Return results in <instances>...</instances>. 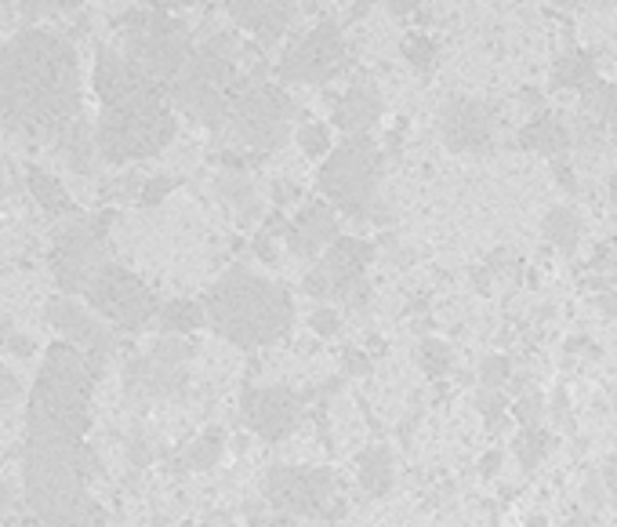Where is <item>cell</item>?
I'll return each mask as SVG.
<instances>
[{
    "label": "cell",
    "mask_w": 617,
    "mask_h": 527,
    "mask_svg": "<svg viewBox=\"0 0 617 527\" xmlns=\"http://www.w3.org/2000/svg\"><path fill=\"white\" fill-rule=\"evenodd\" d=\"M95 375L80 349L55 343L29 386L23 433L26 502L44 527H99L102 513L91 502L95 451L83 444L91 429Z\"/></svg>",
    "instance_id": "obj_1"
},
{
    "label": "cell",
    "mask_w": 617,
    "mask_h": 527,
    "mask_svg": "<svg viewBox=\"0 0 617 527\" xmlns=\"http://www.w3.org/2000/svg\"><path fill=\"white\" fill-rule=\"evenodd\" d=\"M0 120L51 146L83 120L80 59L66 37L29 26L0 48Z\"/></svg>",
    "instance_id": "obj_2"
},
{
    "label": "cell",
    "mask_w": 617,
    "mask_h": 527,
    "mask_svg": "<svg viewBox=\"0 0 617 527\" xmlns=\"http://www.w3.org/2000/svg\"><path fill=\"white\" fill-rule=\"evenodd\" d=\"M95 95L102 102L95 124V150L106 164H131L156 157L175 139V110L167 95L128 66L117 48H99Z\"/></svg>",
    "instance_id": "obj_3"
},
{
    "label": "cell",
    "mask_w": 617,
    "mask_h": 527,
    "mask_svg": "<svg viewBox=\"0 0 617 527\" xmlns=\"http://www.w3.org/2000/svg\"><path fill=\"white\" fill-rule=\"evenodd\" d=\"M201 306L207 324L240 349L277 343L295 324V303H291L287 287L261 273H250L244 266H233L218 277Z\"/></svg>",
    "instance_id": "obj_4"
},
{
    "label": "cell",
    "mask_w": 617,
    "mask_h": 527,
    "mask_svg": "<svg viewBox=\"0 0 617 527\" xmlns=\"http://www.w3.org/2000/svg\"><path fill=\"white\" fill-rule=\"evenodd\" d=\"M236 91V34L222 29V34L207 37L204 48H193L190 62H185L182 74L171 80V88L164 95L190 120L218 131L222 124H229Z\"/></svg>",
    "instance_id": "obj_5"
},
{
    "label": "cell",
    "mask_w": 617,
    "mask_h": 527,
    "mask_svg": "<svg viewBox=\"0 0 617 527\" xmlns=\"http://www.w3.org/2000/svg\"><path fill=\"white\" fill-rule=\"evenodd\" d=\"M120 26H124L120 55L128 59V66L160 91L171 88V80L182 74V66L193 55L190 26L167 12V4L131 8V12L120 15Z\"/></svg>",
    "instance_id": "obj_6"
},
{
    "label": "cell",
    "mask_w": 617,
    "mask_h": 527,
    "mask_svg": "<svg viewBox=\"0 0 617 527\" xmlns=\"http://www.w3.org/2000/svg\"><path fill=\"white\" fill-rule=\"evenodd\" d=\"M382 182V150L374 146L371 136H349L338 142L320 168V190L338 208L352 219H363L374 211V196H378Z\"/></svg>",
    "instance_id": "obj_7"
},
{
    "label": "cell",
    "mask_w": 617,
    "mask_h": 527,
    "mask_svg": "<svg viewBox=\"0 0 617 527\" xmlns=\"http://www.w3.org/2000/svg\"><path fill=\"white\" fill-rule=\"evenodd\" d=\"M295 102L284 88L266 85V80H247L236 91L233 110H229V128L244 146L258 153H273L287 142L291 120H295Z\"/></svg>",
    "instance_id": "obj_8"
},
{
    "label": "cell",
    "mask_w": 617,
    "mask_h": 527,
    "mask_svg": "<svg viewBox=\"0 0 617 527\" xmlns=\"http://www.w3.org/2000/svg\"><path fill=\"white\" fill-rule=\"evenodd\" d=\"M83 298H88V306L95 309L106 324L131 335L150 327L156 313H160V303H156V295L145 287V281H139L131 270H124L117 262H106L91 277V284L83 287Z\"/></svg>",
    "instance_id": "obj_9"
},
{
    "label": "cell",
    "mask_w": 617,
    "mask_h": 527,
    "mask_svg": "<svg viewBox=\"0 0 617 527\" xmlns=\"http://www.w3.org/2000/svg\"><path fill=\"white\" fill-rule=\"evenodd\" d=\"M106 230H110V215H99V219H73L55 236V244H51V273H55L66 298L83 295L91 277L110 262Z\"/></svg>",
    "instance_id": "obj_10"
},
{
    "label": "cell",
    "mask_w": 617,
    "mask_h": 527,
    "mask_svg": "<svg viewBox=\"0 0 617 527\" xmlns=\"http://www.w3.org/2000/svg\"><path fill=\"white\" fill-rule=\"evenodd\" d=\"M193 349L175 335H160L145 354L124 364V389L131 400H171L185 393V368Z\"/></svg>",
    "instance_id": "obj_11"
},
{
    "label": "cell",
    "mask_w": 617,
    "mask_h": 527,
    "mask_svg": "<svg viewBox=\"0 0 617 527\" xmlns=\"http://www.w3.org/2000/svg\"><path fill=\"white\" fill-rule=\"evenodd\" d=\"M345 37L334 18H320L306 34L291 37V44L280 55V77L291 85H323L342 69Z\"/></svg>",
    "instance_id": "obj_12"
},
{
    "label": "cell",
    "mask_w": 617,
    "mask_h": 527,
    "mask_svg": "<svg viewBox=\"0 0 617 527\" xmlns=\"http://www.w3.org/2000/svg\"><path fill=\"white\" fill-rule=\"evenodd\" d=\"M374 258V247L360 236H338L323 258L306 273L301 287L312 298H349L363 287V270Z\"/></svg>",
    "instance_id": "obj_13"
},
{
    "label": "cell",
    "mask_w": 617,
    "mask_h": 527,
    "mask_svg": "<svg viewBox=\"0 0 617 527\" xmlns=\"http://www.w3.org/2000/svg\"><path fill=\"white\" fill-rule=\"evenodd\" d=\"M44 317L51 327H59L62 343H69L73 349H80L83 360H88L91 375H102V368H106V360L117 354V335L110 332L106 324H102L99 317H91L88 309L80 303H73V298H51L44 306Z\"/></svg>",
    "instance_id": "obj_14"
},
{
    "label": "cell",
    "mask_w": 617,
    "mask_h": 527,
    "mask_svg": "<svg viewBox=\"0 0 617 527\" xmlns=\"http://www.w3.org/2000/svg\"><path fill=\"white\" fill-rule=\"evenodd\" d=\"M334 494L331 470H312V466H273L266 477V499L273 510L291 516H312L327 510Z\"/></svg>",
    "instance_id": "obj_15"
},
{
    "label": "cell",
    "mask_w": 617,
    "mask_h": 527,
    "mask_svg": "<svg viewBox=\"0 0 617 527\" xmlns=\"http://www.w3.org/2000/svg\"><path fill=\"white\" fill-rule=\"evenodd\" d=\"M240 415L255 437L277 444L295 433L301 419V397L287 386H247L240 397Z\"/></svg>",
    "instance_id": "obj_16"
},
{
    "label": "cell",
    "mask_w": 617,
    "mask_h": 527,
    "mask_svg": "<svg viewBox=\"0 0 617 527\" xmlns=\"http://www.w3.org/2000/svg\"><path fill=\"white\" fill-rule=\"evenodd\" d=\"M494 106L484 99L454 95L439 106V136L454 153H479L494 136Z\"/></svg>",
    "instance_id": "obj_17"
},
{
    "label": "cell",
    "mask_w": 617,
    "mask_h": 527,
    "mask_svg": "<svg viewBox=\"0 0 617 527\" xmlns=\"http://www.w3.org/2000/svg\"><path fill=\"white\" fill-rule=\"evenodd\" d=\"M229 18L240 29L255 34L261 44H277L295 26L298 4H291V0H233L229 4Z\"/></svg>",
    "instance_id": "obj_18"
},
{
    "label": "cell",
    "mask_w": 617,
    "mask_h": 527,
    "mask_svg": "<svg viewBox=\"0 0 617 527\" xmlns=\"http://www.w3.org/2000/svg\"><path fill=\"white\" fill-rule=\"evenodd\" d=\"M284 241L298 258H317L320 252H327V247L338 241L334 208L331 204H306V208L295 215V222H287Z\"/></svg>",
    "instance_id": "obj_19"
},
{
    "label": "cell",
    "mask_w": 617,
    "mask_h": 527,
    "mask_svg": "<svg viewBox=\"0 0 617 527\" xmlns=\"http://www.w3.org/2000/svg\"><path fill=\"white\" fill-rule=\"evenodd\" d=\"M378 117H382V95L371 80H357V85H349V91H342L334 99V124L345 131V139L368 136L374 124H378Z\"/></svg>",
    "instance_id": "obj_20"
},
{
    "label": "cell",
    "mask_w": 617,
    "mask_h": 527,
    "mask_svg": "<svg viewBox=\"0 0 617 527\" xmlns=\"http://www.w3.org/2000/svg\"><path fill=\"white\" fill-rule=\"evenodd\" d=\"M570 142H574V131L560 113H541V117H535L530 124H523L519 131L523 150L541 153V157H552V160H560Z\"/></svg>",
    "instance_id": "obj_21"
},
{
    "label": "cell",
    "mask_w": 617,
    "mask_h": 527,
    "mask_svg": "<svg viewBox=\"0 0 617 527\" xmlns=\"http://www.w3.org/2000/svg\"><path fill=\"white\" fill-rule=\"evenodd\" d=\"M26 182H29V193L37 196V204L51 215V219H73V215H77V204H73V196L66 193V185L59 179H51L48 171L29 168Z\"/></svg>",
    "instance_id": "obj_22"
},
{
    "label": "cell",
    "mask_w": 617,
    "mask_h": 527,
    "mask_svg": "<svg viewBox=\"0 0 617 527\" xmlns=\"http://www.w3.org/2000/svg\"><path fill=\"white\" fill-rule=\"evenodd\" d=\"M357 470H360V488L368 491L371 499L389 494V488H393V454L385 444H374V448L363 451Z\"/></svg>",
    "instance_id": "obj_23"
},
{
    "label": "cell",
    "mask_w": 617,
    "mask_h": 527,
    "mask_svg": "<svg viewBox=\"0 0 617 527\" xmlns=\"http://www.w3.org/2000/svg\"><path fill=\"white\" fill-rule=\"evenodd\" d=\"M204 306L196 303V298H171V303L160 306V313H156V324H160L164 335H190L196 327H204Z\"/></svg>",
    "instance_id": "obj_24"
},
{
    "label": "cell",
    "mask_w": 617,
    "mask_h": 527,
    "mask_svg": "<svg viewBox=\"0 0 617 527\" xmlns=\"http://www.w3.org/2000/svg\"><path fill=\"white\" fill-rule=\"evenodd\" d=\"M595 62L584 51H567L556 69H552V88H574V91H589L595 85Z\"/></svg>",
    "instance_id": "obj_25"
},
{
    "label": "cell",
    "mask_w": 617,
    "mask_h": 527,
    "mask_svg": "<svg viewBox=\"0 0 617 527\" xmlns=\"http://www.w3.org/2000/svg\"><path fill=\"white\" fill-rule=\"evenodd\" d=\"M218 196H222L233 211H240V219H255L258 215V193H255V185H250L247 175L222 171L218 175Z\"/></svg>",
    "instance_id": "obj_26"
},
{
    "label": "cell",
    "mask_w": 617,
    "mask_h": 527,
    "mask_svg": "<svg viewBox=\"0 0 617 527\" xmlns=\"http://www.w3.org/2000/svg\"><path fill=\"white\" fill-rule=\"evenodd\" d=\"M581 117L600 124V128H617V88L595 80L589 91H581Z\"/></svg>",
    "instance_id": "obj_27"
},
{
    "label": "cell",
    "mask_w": 617,
    "mask_h": 527,
    "mask_svg": "<svg viewBox=\"0 0 617 527\" xmlns=\"http://www.w3.org/2000/svg\"><path fill=\"white\" fill-rule=\"evenodd\" d=\"M541 230H545V241L556 244L563 255H570L581 241V219L574 208H552L545 222H541Z\"/></svg>",
    "instance_id": "obj_28"
},
{
    "label": "cell",
    "mask_w": 617,
    "mask_h": 527,
    "mask_svg": "<svg viewBox=\"0 0 617 527\" xmlns=\"http://www.w3.org/2000/svg\"><path fill=\"white\" fill-rule=\"evenodd\" d=\"M222 433H207V437H196L190 448L182 451V459H179V466H185V470H211L218 459H222Z\"/></svg>",
    "instance_id": "obj_29"
},
{
    "label": "cell",
    "mask_w": 617,
    "mask_h": 527,
    "mask_svg": "<svg viewBox=\"0 0 617 527\" xmlns=\"http://www.w3.org/2000/svg\"><path fill=\"white\" fill-rule=\"evenodd\" d=\"M549 444H552V437H549L545 429L530 426V429H523L519 437H516V444H512V451H516L519 466L530 473V470H538V462L549 454Z\"/></svg>",
    "instance_id": "obj_30"
},
{
    "label": "cell",
    "mask_w": 617,
    "mask_h": 527,
    "mask_svg": "<svg viewBox=\"0 0 617 527\" xmlns=\"http://www.w3.org/2000/svg\"><path fill=\"white\" fill-rule=\"evenodd\" d=\"M417 364L428 378H439L444 371H451V346L439 343V338H422L417 346Z\"/></svg>",
    "instance_id": "obj_31"
},
{
    "label": "cell",
    "mask_w": 617,
    "mask_h": 527,
    "mask_svg": "<svg viewBox=\"0 0 617 527\" xmlns=\"http://www.w3.org/2000/svg\"><path fill=\"white\" fill-rule=\"evenodd\" d=\"M403 59L411 62L417 74H428V69L436 66V44H433V37L411 34V37L403 40Z\"/></svg>",
    "instance_id": "obj_32"
},
{
    "label": "cell",
    "mask_w": 617,
    "mask_h": 527,
    "mask_svg": "<svg viewBox=\"0 0 617 527\" xmlns=\"http://www.w3.org/2000/svg\"><path fill=\"white\" fill-rule=\"evenodd\" d=\"M298 146L306 157H323V153H331V131L327 124L320 120H306L298 128Z\"/></svg>",
    "instance_id": "obj_33"
},
{
    "label": "cell",
    "mask_w": 617,
    "mask_h": 527,
    "mask_svg": "<svg viewBox=\"0 0 617 527\" xmlns=\"http://www.w3.org/2000/svg\"><path fill=\"white\" fill-rule=\"evenodd\" d=\"M512 375V364H509V357H487L484 364H479V382H484L487 389H498V386H505Z\"/></svg>",
    "instance_id": "obj_34"
},
{
    "label": "cell",
    "mask_w": 617,
    "mask_h": 527,
    "mask_svg": "<svg viewBox=\"0 0 617 527\" xmlns=\"http://www.w3.org/2000/svg\"><path fill=\"white\" fill-rule=\"evenodd\" d=\"M175 190V179H167V175H156V179L150 182H142V190H139V204L142 208H156V204L164 201L167 193Z\"/></svg>",
    "instance_id": "obj_35"
},
{
    "label": "cell",
    "mask_w": 617,
    "mask_h": 527,
    "mask_svg": "<svg viewBox=\"0 0 617 527\" xmlns=\"http://www.w3.org/2000/svg\"><path fill=\"white\" fill-rule=\"evenodd\" d=\"M541 415H545V400H541L538 393H527V397L516 400V419L523 422V429L538 426Z\"/></svg>",
    "instance_id": "obj_36"
},
{
    "label": "cell",
    "mask_w": 617,
    "mask_h": 527,
    "mask_svg": "<svg viewBox=\"0 0 617 527\" xmlns=\"http://www.w3.org/2000/svg\"><path fill=\"white\" fill-rule=\"evenodd\" d=\"M505 397H501V393L498 389H484V393H479V411H484V415H487V426L490 429H498V422L501 419H505Z\"/></svg>",
    "instance_id": "obj_37"
},
{
    "label": "cell",
    "mask_w": 617,
    "mask_h": 527,
    "mask_svg": "<svg viewBox=\"0 0 617 527\" xmlns=\"http://www.w3.org/2000/svg\"><path fill=\"white\" fill-rule=\"evenodd\" d=\"M338 324H342L338 313H334V309H327V306L312 309V317H309V327H312V332H317V335H323V338L338 332Z\"/></svg>",
    "instance_id": "obj_38"
},
{
    "label": "cell",
    "mask_w": 617,
    "mask_h": 527,
    "mask_svg": "<svg viewBox=\"0 0 617 527\" xmlns=\"http://www.w3.org/2000/svg\"><path fill=\"white\" fill-rule=\"evenodd\" d=\"M18 393H23V386H18V378H15L12 371H8L4 364H0V408H4V404H12V400L18 397Z\"/></svg>",
    "instance_id": "obj_39"
},
{
    "label": "cell",
    "mask_w": 617,
    "mask_h": 527,
    "mask_svg": "<svg viewBox=\"0 0 617 527\" xmlns=\"http://www.w3.org/2000/svg\"><path fill=\"white\" fill-rule=\"evenodd\" d=\"M145 462H153V440L139 433V437L131 440V466H145Z\"/></svg>",
    "instance_id": "obj_40"
},
{
    "label": "cell",
    "mask_w": 617,
    "mask_h": 527,
    "mask_svg": "<svg viewBox=\"0 0 617 527\" xmlns=\"http://www.w3.org/2000/svg\"><path fill=\"white\" fill-rule=\"evenodd\" d=\"M552 171H556V179H560V190H567V193H578V179H574V168L567 160H552Z\"/></svg>",
    "instance_id": "obj_41"
},
{
    "label": "cell",
    "mask_w": 617,
    "mask_h": 527,
    "mask_svg": "<svg viewBox=\"0 0 617 527\" xmlns=\"http://www.w3.org/2000/svg\"><path fill=\"white\" fill-rule=\"evenodd\" d=\"M345 371H349V375H368V371H371L368 354H360V349H349V354H345Z\"/></svg>",
    "instance_id": "obj_42"
},
{
    "label": "cell",
    "mask_w": 617,
    "mask_h": 527,
    "mask_svg": "<svg viewBox=\"0 0 617 527\" xmlns=\"http://www.w3.org/2000/svg\"><path fill=\"white\" fill-rule=\"evenodd\" d=\"M584 502H589L592 510H600V505H603V484H600L595 473H589V480H584Z\"/></svg>",
    "instance_id": "obj_43"
},
{
    "label": "cell",
    "mask_w": 617,
    "mask_h": 527,
    "mask_svg": "<svg viewBox=\"0 0 617 527\" xmlns=\"http://www.w3.org/2000/svg\"><path fill=\"white\" fill-rule=\"evenodd\" d=\"M498 466H501V451H490V454H484V462H479V470H484V477H494Z\"/></svg>",
    "instance_id": "obj_44"
},
{
    "label": "cell",
    "mask_w": 617,
    "mask_h": 527,
    "mask_svg": "<svg viewBox=\"0 0 617 527\" xmlns=\"http://www.w3.org/2000/svg\"><path fill=\"white\" fill-rule=\"evenodd\" d=\"M12 488H8V484L4 480H0V516H4V513H12Z\"/></svg>",
    "instance_id": "obj_45"
},
{
    "label": "cell",
    "mask_w": 617,
    "mask_h": 527,
    "mask_svg": "<svg viewBox=\"0 0 617 527\" xmlns=\"http://www.w3.org/2000/svg\"><path fill=\"white\" fill-rule=\"evenodd\" d=\"M595 306L603 309V313H610V317H617V295H600L595 298Z\"/></svg>",
    "instance_id": "obj_46"
},
{
    "label": "cell",
    "mask_w": 617,
    "mask_h": 527,
    "mask_svg": "<svg viewBox=\"0 0 617 527\" xmlns=\"http://www.w3.org/2000/svg\"><path fill=\"white\" fill-rule=\"evenodd\" d=\"M8 346H12L15 354H29V349H34V343H29V338H23V335H12V338H8Z\"/></svg>",
    "instance_id": "obj_47"
},
{
    "label": "cell",
    "mask_w": 617,
    "mask_h": 527,
    "mask_svg": "<svg viewBox=\"0 0 617 527\" xmlns=\"http://www.w3.org/2000/svg\"><path fill=\"white\" fill-rule=\"evenodd\" d=\"M606 488L617 494V462H610V466H606Z\"/></svg>",
    "instance_id": "obj_48"
},
{
    "label": "cell",
    "mask_w": 617,
    "mask_h": 527,
    "mask_svg": "<svg viewBox=\"0 0 617 527\" xmlns=\"http://www.w3.org/2000/svg\"><path fill=\"white\" fill-rule=\"evenodd\" d=\"M523 527H549V520H545V516H535V520H527Z\"/></svg>",
    "instance_id": "obj_49"
},
{
    "label": "cell",
    "mask_w": 617,
    "mask_h": 527,
    "mask_svg": "<svg viewBox=\"0 0 617 527\" xmlns=\"http://www.w3.org/2000/svg\"><path fill=\"white\" fill-rule=\"evenodd\" d=\"M610 204L617 208V171H614V179H610Z\"/></svg>",
    "instance_id": "obj_50"
},
{
    "label": "cell",
    "mask_w": 617,
    "mask_h": 527,
    "mask_svg": "<svg viewBox=\"0 0 617 527\" xmlns=\"http://www.w3.org/2000/svg\"><path fill=\"white\" fill-rule=\"evenodd\" d=\"M8 343V324H4V317H0V346Z\"/></svg>",
    "instance_id": "obj_51"
},
{
    "label": "cell",
    "mask_w": 617,
    "mask_h": 527,
    "mask_svg": "<svg viewBox=\"0 0 617 527\" xmlns=\"http://www.w3.org/2000/svg\"><path fill=\"white\" fill-rule=\"evenodd\" d=\"M23 527H44V524H40L37 516H34V520H23Z\"/></svg>",
    "instance_id": "obj_52"
},
{
    "label": "cell",
    "mask_w": 617,
    "mask_h": 527,
    "mask_svg": "<svg viewBox=\"0 0 617 527\" xmlns=\"http://www.w3.org/2000/svg\"><path fill=\"white\" fill-rule=\"evenodd\" d=\"M614 408H617V400H614Z\"/></svg>",
    "instance_id": "obj_53"
}]
</instances>
